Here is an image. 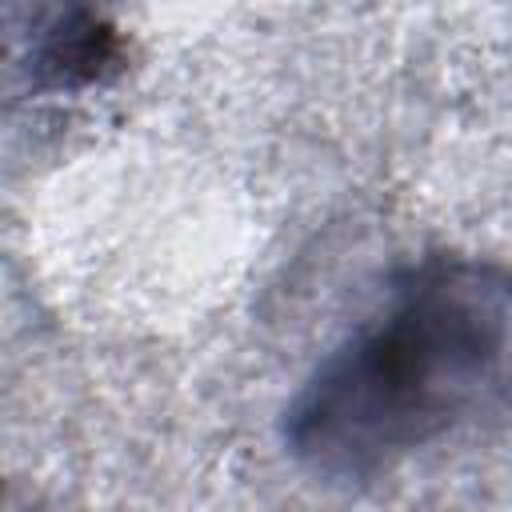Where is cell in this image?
Listing matches in <instances>:
<instances>
[{"mask_svg":"<svg viewBox=\"0 0 512 512\" xmlns=\"http://www.w3.org/2000/svg\"><path fill=\"white\" fill-rule=\"evenodd\" d=\"M512 396V272L436 256L348 336L288 408L320 476H368Z\"/></svg>","mask_w":512,"mask_h":512,"instance_id":"6da1fadb","label":"cell"}]
</instances>
